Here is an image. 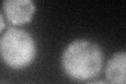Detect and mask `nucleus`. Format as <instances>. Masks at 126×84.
I'll return each instance as SVG.
<instances>
[{
    "mask_svg": "<svg viewBox=\"0 0 126 84\" xmlns=\"http://www.w3.org/2000/svg\"><path fill=\"white\" fill-rule=\"evenodd\" d=\"M104 55L101 47L86 39L74 40L62 54V67L66 75L76 80L96 77L103 66Z\"/></svg>",
    "mask_w": 126,
    "mask_h": 84,
    "instance_id": "1",
    "label": "nucleus"
},
{
    "mask_svg": "<svg viewBox=\"0 0 126 84\" xmlns=\"http://www.w3.org/2000/svg\"><path fill=\"white\" fill-rule=\"evenodd\" d=\"M36 53L34 38L22 29L9 27L0 38V57L11 68L19 69L30 65Z\"/></svg>",
    "mask_w": 126,
    "mask_h": 84,
    "instance_id": "2",
    "label": "nucleus"
},
{
    "mask_svg": "<svg viewBox=\"0 0 126 84\" xmlns=\"http://www.w3.org/2000/svg\"><path fill=\"white\" fill-rule=\"evenodd\" d=\"M2 7L7 20L15 25L30 22L36 11V5L31 0H5Z\"/></svg>",
    "mask_w": 126,
    "mask_h": 84,
    "instance_id": "3",
    "label": "nucleus"
},
{
    "mask_svg": "<svg viewBox=\"0 0 126 84\" xmlns=\"http://www.w3.org/2000/svg\"><path fill=\"white\" fill-rule=\"evenodd\" d=\"M126 53H116L109 59L105 68L106 78L111 84H125Z\"/></svg>",
    "mask_w": 126,
    "mask_h": 84,
    "instance_id": "4",
    "label": "nucleus"
},
{
    "mask_svg": "<svg viewBox=\"0 0 126 84\" xmlns=\"http://www.w3.org/2000/svg\"><path fill=\"white\" fill-rule=\"evenodd\" d=\"M4 26H5V22H4V19H3V16L2 14L0 13V33L2 32V30L4 29Z\"/></svg>",
    "mask_w": 126,
    "mask_h": 84,
    "instance_id": "5",
    "label": "nucleus"
},
{
    "mask_svg": "<svg viewBox=\"0 0 126 84\" xmlns=\"http://www.w3.org/2000/svg\"><path fill=\"white\" fill-rule=\"evenodd\" d=\"M87 84H109L108 82L106 81H102V80H97V81H93V82H89Z\"/></svg>",
    "mask_w": 126,
    "mask_h": 84,
    "instance_id": "6",
    "label": "nucleus"
},
{
    "mask_svg": "<svg viewBox=\"0 0 126 84\" xmlns=\"http://www.w3.org/2000/svg\"><path fill=\"white\" fill-rule=\"evenodd\" d=\"M0 84H1V83H0Z\"/></svg>",
    "mask_w": 126,
    "mask_h": 84,
    "instance_id": "7",
    "label": "nucleus"
}]
</instances>
